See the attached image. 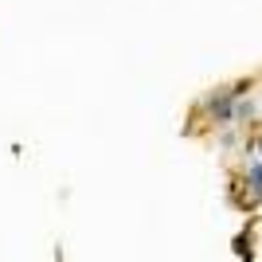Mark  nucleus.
Returning <instances> with one entry per match:
<instances>
[{
    "mask_svg": "<svg viewBox=\"0 0 262 262\" xmlns=\"http://www.w3.org/2000/svg\"><path fill=\"white\" fill-rule=\"evenodd\" d=\"M251 184H254V196H262V164L251 168Z\"/></svg>",
    "mask_w": 262,
    "mask_h": 262,
    "instance_id": "nucleus-1",
    "label": "nucleus"
}]
</instances>
